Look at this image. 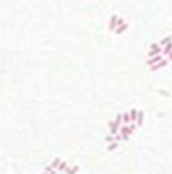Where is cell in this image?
Here are the masks:
<instances>
[{"label": "cell", "instance_id": "6da1fadb", "mask_svg": "<svg viewBox=\"0 0 172 174\" xmlns=\"http://www.w3.org/2000/svg\"><path fill=\"white\" fill-rule=\"evenodd\" d=\"M120 126H122V113H118L113 120L107 122V134H113V135L118 134L120 132Z\"/></svg>", "mask_w": 172, "mask_h": 174}, {"label": "cell", "instance_id": "7a4b0ae2", "mask_svg": "<svg viewBox=\"0 0 172 174\" xmlns=\"http://www.w3.org/2000/svg\"><path fill=\"white\" fill-rule=\"evenodd\" d=\"M139 126H137V122H130V124H122L120 126V135H122V139L124 141H130V137H132V134H133L135 130H137Z\"/></svg>", "mask_w": 172, "mask_h": 174}, {"label": "cell", "instance_id": "3957f363", "mask_svg": "<svg viewBox=\"0 0 172 174\" xmlns=\"http://www.w3.org/2000/svg\"><path fill=\"white\" fill-rule=\"evenodd\" d=\"M163 52V46L159 45V43H154L150 45V48H148V58H154V56H159Z\"/></svg>", "mask_w": 172, "mask_h": 174}, {"label": "cell", "instance_id": "277c9868", "mask_svg": "<svg viewBox=\"0 0 172 174\" xmlns=\"http://www.w3.org/2000/svg\"><path fill=\"white\" fill-rule=\"evenodd\" d=\"M118 22H120V17H118V15H111V17H109V22H107V30L115 34V30H117Z\"/></svg>", "mask_w": 172, "mask_h": 174}, {"label": "cell", "instance_id": "5b68a950", "mask_svg": "<svg viewBox=\"0 0 172 174\" xmlns=\"http://www.w3.org/2000/svg\"><path fill=\"white\" fill-rule=\"evenodd\" d=\"M126 30H128V22L120 19V22H118V26H117V30H115V35H120V34H124Z\"/></svg>", "mask_w": 172, "mask_h": 174}, {"label": "cell", "instance_id": "8992f818", "mask_svg": "<svg viewBox=\"0 0 172 174\" xmlns=\"http://www.w3.org/2000/svg\"><path fill=\"white\" fill-rule=\"evenodd\" d=\"M161 59H165V56H163V54H159V56H154V58H148V59H146V67L150 69L152 65H155V63H159Z\"/></svg>", "mask_w": 172, "mask_h": 174}, {"label": "cell", "instance_id": "52a82bcc", "mask_svg": "<svg viewBox=\"0 0 172 174\" xmlns=\"http://www.w3.org/2000/svg\"><path fill=\"white\" fill-rule=\"evenodd\" d=\"M167 63H169V59L165 58V59H161V61H159V63H155V65H152V67H150V71H159V69H163V67H165V65H167Z\"/></svg>", "mask_w": 172, "mask_h": 174}, {"label": "cell", "instance_id": "ba28073f", "mask_svg": "<svg viewBox=\"0 0 172 174\" xmlns=\"http://www.w3.org/2000/svg\"><path fill=\"white\" fill-rule=\"evenodd\" d=\"M130 122H132L130 111H122V124H130Z\"/></svg>", "mask_w": 172, "mask_h": 174}, {"label": "cell", "instance_id": "9c48e42d", "mask_svg": "<svg viewBox=\"0 0 172 174\" xmlns=\"http://www.w3.org/2000/svg\"><path fill=\"white\" fill-rule=\"evenodd\" d=\"M118 141H113V143H107V152H115L117 148H118Z\"/></svg>", "mask_w": 172, "mask_h": 174}, {"label": "cell", "instance_id": "30bf717a", "mask_svg": "<svg viewBox=\"0 0 172 174\" xmlns=\"http://www.w3.org/2000/svg\"><path fill=\"white\" fill-rule=\"evenodd\" d=\"M78 171H80V169H78L76 165H72V167L69 165V169L65 171V174H80V172H78Z\"/></svg>", "mask_w": 172, "mask_h": 174}, {"label": "cell", "instance_id": "8fae6325", "mask_svg": "<svg viewBox=\"0 0 172 174\" xmlns=\"http://www.w3.org/2000/svg\"><path fill=\"white\" fill-rule=\"evenodd\" d=\"M67 169H69V163H67V161H61L59 167H57V172H65Z\"/></svg>", "mask_w": 172, "mask_h": 174}, {"label": "cell", "instance_id": "7c38bea8", "mask_svg": "<svg viewBox=\"0 0 172 174\" xmlns=\"http://www.w3.org/2000/svg\"><path fill=\"white\" fill-rule=\"evenodd\" d=\"M143 122H144V111H139V115H137V126H143Z\"/></svg>", "mask_w": 172, "mask_h": 174}, {"label": "cell", "instance_id": "4fadbf2b", "mask_svg": "<svg viewBox=\"0 0 172 174\" xmlns=\"http://www.w3.org/2000/svg\"><path fill=\"white\" fill-rule=\"evenodd\" d=\"M167 59H169V61H172V52L169 54V56H167Z\"/></svg>", "mask_w": 172, "mask_h": 174}, {"label": "cell", "instance_id": "5bb4252c", "mask_svg": "<svg viewBox=\"0 0 172 174\" xmlns=\"http://www.w3.org/2000/svg\"><path fill=\"white\" fill-rule=\"evenodd\" d=\"M41 174H50V172H48V171H46V169H44V171H43V172H41Z\"/></svg>", "mask_w": 172, "mask_h": 174}, {"label": "cell", "instance_id": "9a60e30c", "mask_svg": "<svg viewBox=\"0 0 172 174\" xmlns=\"http://www.w3.org/2000/svg\"><path fill=\"white\" fill-rule=\"evenodd\" d=\"M57 174H65V172H57Z\"/></svg>", "mask_w": 172, "mask_h": 174}]
</instances>
